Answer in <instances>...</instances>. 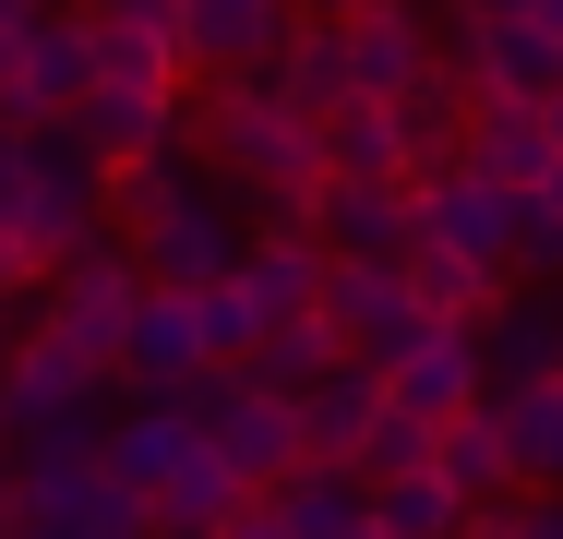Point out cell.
I'll list each match as a JSON object with an SVG mask.
<instances>
[{
	"instance_id": "f1b7e54d",
	"label": "cell",
	"mask_w": 563,
	"mask_h": 539,
	"mask_svg": "<svg viewBox=\"0 0 563 539\" xmlns=\"http://www.w3.org/2000/svg\"><path fill=\"white\" fill-rule=\"evenodd\" d=\"M492 420H504V443H516V468L563 492V372H552V384H504Z\"/></svg>"
},
{
	"instance_id": "484cf974",
	"label": "cell",
	"mask_w": 563,
	"mask_h": 539,
	"mask_svg": "<svg viewBox=\"0 0 563 539\" xmlns=\"http://www.w3.org/2000/svg\"><path fill=\"white\" fill-rule=\"evenodd\" d=\"M324 180H408V132H396V108L360 97L324 120Z\"/></svg>"
},
{
	"instance_id": "7bdbcfd3",
	"label": "cell",
	"mask_w": 563,
	"mask_h": 539,
	"mask_svg": "<svg viewBox=\"0 0 563 539\" xmlns=\"http://www.w3.org/2000/svg\"><path fill=\"white\" fill-rule=\"evenodd\" d=\"M552 144H563V97H552Z\"/></svg>"
},
{
	"instance_id": "d590c367",
	"label": "cell",
	"mask_w": 563,
	"mask_h": 539,
	"mask_svg": "<svg viewBox=\"0 0 563 539\" xmlns=\"http://www.w3.org/2000/svg\"><path fill=\"white\" fill-rule=\"evenodd\" d=\"M24 48H36V12H0V120L24 97Z\"/></svg>"
},
{
	"instance_id": "8992f818",
	"label": "cell",
	"mask_w": 563,
	"mask_h": 539,
	"mask_svg": "<svg viewBox=\"0 0 563 539\" xmlns=\"http://www.w3.org/2000/svg\"><path fill=\"white\" fill-rule=\"evenodd\" d=\"M217 372V348H205V300L192 288H144L132 323H120V384L132 396H180L192 408V384Z\"/></svg>"
},
{
	"instance_id": "ab89813d",
	"label": "cell",
	"mask_w": 563,
	"mask_h": 539,
	"mask_svg": "<svg viewBox=\"0 0 563 539\" xmlns=\"http://www.w3.org/2000/svg\"><path fill=\"white\" fill-rule=\"evenodd\" d=\"M467 12H540V24H563L552 0H467Z\"/></svg>"
},
{
	"instance_id": "6da1fadb",
	"label": "cell",
	"mask_w": 563,
	"mask_h": 539,
	"mask_svg": "<svg viewBox=\"0 0 563 539\" xmlns=\"http://www.w3.org/2000/svg\"><path fill=\"white\" fill-rule=\"evenodd\" d=\"M192 144H205V168H217L228 193H252V205L300 216L324 193V120L312 108H288L276 73H228L192 97Z\"/></svg>"
},
{
	"instance_id": "ffe728a7",
	"label": "cell",
	"mask_w": 563,
	"mask_h": 539,
	"mask_svg": "<svg viewBox=\"0 0 563 539\" xmlns=\"http://www.w3.org/2000/svg\"><path fill=\"white\" fill-rule=\"evenodd\" d=\"M384 108H396V132H408V180H420V168H455V156H467V108H479V85L455 73V48H444L408 97H384Z\"/></svg>"
},
{
	"instance_id": "603a6c76",
	"label": "cell",
	"mask_w": 563,
	"mask_h": 539,
	"mask_svg": "<svg viewBox=\"0 0 563 539\" xmlns=\"http://www.w3.org/2000/svg\"><path fill=\"white\" fill-rule=\"evenodd\" d=\"M276 516H288V539H384L372 528V480L336 468V455H312L300 480H276Z\"/></svg>"
},
{
	"instance_id": "f546056e",
	"label": "cell",
	"mask_w": 563,
	"mask_h": 539,
	"mask_svg": "<svg viewBox=\"0 0 563 539\" xmlns=\"http://www.w3.org/2000/svg\"><path fill=\"white\" fill-rule=\"evenodd\" d=\"M97 24V12H85ZM180 24H97V85H156V97H180Z\"/></svg>"
},
{
	"instance_id": "ba28073f",
	"label": "cell",
	"mask_w": 563,
	"mask_h": 539,
	"mask_svg": "<svg viewBox=\"0 0 563 539\" xmlns=\"http://www.w3.org/2000/svg\"><path fill=\"white\" fill-rule=\"evenodd\" d=\"M300 228H312L336 264H408V252H420V193H408V180H324V193L300 205Z\"/></svg>"
},
{
	"instance_id": "b9f144b4",
	"label": "cell",
	"mask_w": 563,
	"mask_h": 539,
	"mask_svg": "<svg viewBox=\"0 0 563 539\" xmlns=\"http://www.w3.org/2000/svg\"><path fill=\"white\" fill-rule=\"evenodd\" d=\"M540 193H552V205H563V156H552V180H540Z\"/></svg>"
},
{
	"instance_id": "f35d334b",
	"label": "cell",
	"mask_w": 563,
	"mask_h": 539,
	"mask_svg": "<svg viewBox=\"0 0 563 539\" xmlns=\"http://www.w3.org/2000/svg\"><path fill=\"white\" fill-rule=\"evenodd\" d=\"M372 0H300V24H360Z\"/></svg>"
},
{
	"instance_id": "836d02e7",
	"label": "cell",
	"mask_w": 563,
	"mask_h": 539,
	"mask_svg": "<svg viewBox=\"0 0 563 539\" xmlns=\"http://www.w3.org/2000/svg\"><path fill=\"white\" fill-rule=\"evenodd\" d=\"M192 300H205V348H217V360H252V348H264V312L240 300V276H217V288H192Z\"/></svg>"
},
{
	"instance_id": "3957f363",
	"label": "cell",
	"mask_w": 563,
	"mask_h": 539,
	"mask_svg": "<svg viewBox=\"0 0 563 539\" xmlns=\"http://www.w3.org/2000/svg\"><path fill=\"white\" fill-rule=\"evenodd\" d=\"M12 528H36V539H156V504L109 468V443L97 455L24 443L12 455Z\"/></svg>"
},
{
	"instance_id": "52a82bcc",
	"label": "cell",
	"mask_w": 563,
	"mask_h": 539,
	"mask_svg": "<svg viewBox=\"0 0 563 539\" xmlns=\"http://www.w3.org/2000/svg\"><path fill=\"white\" fill-rule=\"evenodd\" d=\"M408 193H420V240H432V252H467V264L516 276V193H504V180H479V168L455 156V168H420Z\"/></svg>"
},
{
	"instance_id": "5bb4252c",
	"label": "cell",
	"mask_w": 563,
	"mask_h": 539,
	"mask_svg": "<svg viewBox=\"0 0 563 539\" xmlns=\"http://www.w3.org/2000/svg\"><path fill=\"white\" fill-rule=\"evenodd\" d=\"M217 431L205 408H180V396H132V420H109V468L144 492V504H168L180 480H192V455H205Z\"/></svg>"
},
{
	"instance_id": "7c38bea8",
	"label": "cell",
	"mask_w": 563,
	"mask_h": 539,
	"mask_svg": "<svg viewBox=\"0 0 563 539\" xmlns=\"http://www.w3.org/2000/svg\"><path fill=\"white\" fill-rule=\"evenodd\" d=\"M324 323L347 336V360H408L420 336H432V312H420V288H408V264H336V288H324Z\"/></svg>"
},
{
	"instance_id": "8d00e7d4",
	"label": "cell",
	"mask_w": 563,
	"mask_h": 539,
	"mask_svg": "<svg viewBox=\"0 0 563 539\" xmlns=\"http://www.w3.org/2000/svg\"><path fill=\"white\" fill-rule=\"evenodd\" d=\"M217 539H288V516H276V492H252V504H240V516H228Z\"/></svg>"
},
{
	"instance_id": "d6a6232c",
	"label": "cell",
	"mask_w": 563,
	"mask_h": 539,
	"mask_svg": "<svg viewBox=\"0 0 563 539\" xmlns=\"http://www.w3.org/2000/svg\"><path fill=\"white\" fill-rule=\"evenodd\" d=\"M432 455H444V431L420 420V408H384V420H372V443H360V480H420Z\"/></svg>"
},
{
	"instance_id": "1f68e13d",
	"label": "cell",
	"mask_w": 563,
	"mask_h": 539,
	"mask_svg": "<svg viewBox=\"0 0 563 539\" xmlns=\"http://www.w3.org/2000/svg\"><path fill=\"white\" fill-rule=\"evenodd\" d=\"M336 360H347V336H336L324 312H312V323H276V336L252 348V372H264V384H288V396H300V384H324Z\"/></svg>"
},
{
	"instance_id": "2e32d148",
	"label": "cell",
	"mask_w": 563,
	"mask_h": 539,
	"mask_svg": "<svg viewBox=\"0 0 563 539\" xmlns=\"http://www.w3.org/2000/svg\"><path fill=\"white\" fill-rule=\"evenodd\" d=\"M85 97H97V24H85V12H36V48H24L12 132H36V120H73Z\"/></svg>"
},
{
	"instance_id": "ee69618b",
	"label": "cell",
	"mask_w": 563,
	"mask_h": 539,
	"mask_svg": "<svg viewBox=\"0 0 563 539\" xmlns=\"http://www.w3.org/2000/svg\"><path fill=\"white\" fill-rule=\"evenodd\" d=\"M0 12H36V0H0Z\"/></svg>"
},
{
	"instance_id": "bcb514c9",
	"label": "cell",
	"mask_w": 563,
	"mask_h": 539,
	"mask_svg": "<svg viewBox=\"0 0 563 539\" xmlns=\"http://www.w3.org/2000/svg\"><path fill=\"white\" fill-rule=\"evenodd\" d=\"M552 12H563V0H552Z\"/></svg>"
},
{
	"instance_id": "cb8c5ba5",
	"label": "cell",
	"mask_w": 563,
	"mask_h": 539,
	"mask_svg": "<svg viewBox=\"0 0 563 539\" xmlns=\"http://www.w3.org/2000/svg\"><path fill=\"white\" fill-rule=\"evenodd\" d=\"M432 61H444V48H432V36H420L396 0H372V12L347 24V73H360V97H408Z\"/></svg>"
},
{
	"instance_id": "83f0119b",
	"label": "cell",
	"mask_w": 563,
	"mask_h": 539,
	"mask_svg": "<svg viewBox=\"0 0 563 539\" xmlns=\"http://www.w3.org/2000/svg\"><path fill=\"white\" fill-rule=\"evenodd\" d=\"M276 85H288V108H312V120L360 108V73H347V24H300V36H288V61H276Z\"/></svg>"
},
{
	"instance_id": "277c9868",
	"label": "cell",
	"mask_w": 563,
	"mask_h": 539,
	"mask_svg": "<svg viewBox=\"0 0 563 539\" xmlns=\"http://www.w3.org/2000/svg\"><path fill=\"white\" fill-rule=\"evenodd\" d=\"M192 408H205V431H217V455L252 480V492H276V480H300L312 468V431H300V396L288 384H264L252 360H217L205 384H192Z\"/></svg>"
},
{
	"instance_id": "f6af8a7d",
	"label": "cell",
	"mask_w": 563,
	"mask_h": 539,
	"mask_svg": "<svg viewBox=\"0 0 563 539\" xmlns=\"http://www.w3.org/2000/svg\"><path fill=\"white\" fill-rule=\"evenodd\" d=\"M0 539H36V528H0Z\"/></svg>"
},
{
	"instance_id": "60d3db41",
	"label": "cell",
	"mask_w": 563,
	"mask_h": 539,
	"mask_svg": "<svg viewBox=\"0 0 563 539\" xmlns=\"http://www.w3.org/2000/svg\"><path fill=\"white\" fill-rule=\"evenodd\" d=\"M540 539H563V492H552V504H540Z\"/></svg>"
},
{
	"instance_id": "5b68a950",
	"label": "cell",
	"mask_w": 563,
	"mask_h": 539,
	"mask_svg": "<svg viewBox=\"0 0 563 539\" xmlns=\"http://www.w3.org/2000/svg\"><path fill=\"white\" fill-rule=\"evenodd\" d=\"M455 73L479 97L552 108L563 97V24H540V12H455Z\"/></svg>"
},
{
	"instance_id": "e0dca14e",
	"label": "cell",
	"mask_w": 563,
	"mask_h": 539,
	"mask_svg": "<svg viewBox=\"0 0 563 539\" xmlns=\"http://www.w3.org/2000/svg\"><path fill=\"white\" fill-rule=\"evenodd\" d=\"M479 360H492V396L504 384H552L563 372V288H504L479 312Z\"/></svg>"
},
{
	"instance_id": "7402d4cb",
	"label": "cell",
	"mask_w": 563,
	"mask_h": 539,
	"mask_svg": "<svg viewBox=\"0 0 563 539\" xmlns=\"http://www.w3.org/2000/svg\"><path fill=\"white\" fill-rule=\"evenodd\" d=\"M384 408H396V396H384L372 360H336L324 384H300V431H312V455H336V468H360V443H372Z\"/></svg>"
},
{
	"instance_id": "44dd1931",
	"label": "cell",
	"mask_w": 563,
	"mask_h": 539,
	"mask_svg": "<svg viewBox=\"0 0 563 539\" xmlns=\"http://www.w3.org/2000/svg\"><path fill=\"white\" fill-rule=\"evenodd\" d=\"M73 132H85V144H97V156H156V144H180V132H192V108L180 97H156V85H97V97L73 108Z\"/></svg>"
},
{
	"instance_id": "d6986e66",
	"label": "cell",
	"mask_w": 563,
	"mask_h": 539,
	"mask_svg": "<svg viewBox=\"0 0 563 539\" xmlns=\"http://www.w3.org/2000/svg\"><path fill=\"white\" fill-rule=\"evenodd\" d=\"M205 193H228L217 168H192L180 144H156V156H120L109 168V228L120 240H144V228H168L180 205H205Z\"/></svg>"
},
{
	"instance_id": "74e56055",
	"label": "cell",
	"mask_w": 563,
	"mask_h": 539,
	"mask_svg": "<svg viewBox=\"0 0 563 539\" xmlns=\"http://www.w3.org/2000/svg\"><path fill=\"white\" fill-rule=\"evenodd\" d=\"M467 539H540V516L528 504H492V516H467Z\"/></svg>"
},
{
	"instance_id": "4dcf8cb0",
	"label": "cell",
	"mask_w": 563,
	"mask_h": 539,
	"mask_svg": "<svg viewBox=\"0 0 563 539\" xmlns=\"http://www.w3.org/2000/svg\"><path fill=\"white\" fill-rule=\"evenodd\" d=\"M408 288H420V312H432V323H479L492 300H504V276H492V264H467V252H432V240L408 252Z\"/></svg>"
},
{
	"instance_id": "ac0fdd59",
	"label": "cell",
	"mask_w": 563,
	"mask_h": 539,
	"mask_svg": "<svg viewBox=\"0 0 563 539\" xmlns=\"http://www.w3.org/2000/svg\"><path fill=\"white\" fill-rule=\"evenodd\" d=\"M552 108H528V97H479L467 108V168L479 180H504V193H540L552 180Z\"/></svg>"
},
{
	"instance_id": "4fadbf2b",
	"label": "cell",
	"mask_w": 563,
	"mask_h": 539,
	"mask_svg": "<svg viewBox=\"0 0 563 539\" xmlns=\"http://www.w3.org/2000/svg\"><path fill=\"white\" fill-rule=\"evenodd\" d=\"M384 396L396 408H420V420L444 431L467 408H492V360H479V323H432L408 360H384Z\"/></svg>"
},
{
	"instance_id": "4316f807",
	"label": "cell",
	"mask_w": 563,
	"mask_h": 539,
	"mask_svg": "<svg viewBox=\"0 0 563 539\" xmlns=\"http://www.w3.org/2000/svg\"><path fill=\"white\" fill-rule=\"evenodd\" d=\"M467 492H455L444 468H420V480H372V528L384 539H467Z\"/></svg>"
},
{
	"instance_id": "7a4b0ae2",
	"label": "cell",
	"mask_w": 563,
	"mask_h": 539,
	"mask_svg": "<svg viewBox=\"0 0 563 539\" xmlns=\"http://www.w3.org/2000/svg\"><path fill=\"white\" fill-rule=\"evenodd\" d=\"M120 384L109 348H85V336H60V323H36L12 360H0V443L24 455V443H60V455H97L109 420H97V396Z\"/></svg>"
},
{
	"instance_id": "8fae6325",
	"label": "cell",
	"mask_w": 563,
	"mask_h": 539,
	"mask_svg": "<svg viewBox=\"0 0 563 539\" xmlns=\"http://www.w3.org/2000/svg\"><path fill=\"white\" fill-rule=\"evenodd\" d=\"M300 36V0H180V61L228 85V73H276Z\"/></svg>"
},
{
	"instance_id": "d4e9b609",
	"label": "cell",
	"mask_w": 563,
	"mask_h": 539,
	"mask_svg": "<svg viewBox=\"0 0 563 539\" xmlns=\"http://www.w3.org/2000/svg\"><path fill=\"white\" fill-rule=\"evenodd\" d=\"M432 468H444V480L467 492V504H479V516H492V504H516V480H528L492 408H467V420H444V455H432Z\"/></svg>"
},
{
	"instance_id": "30bf717a",
	"label": "cell",
	"mask_w": 563,
	"mask_h": 539,
	"mask_svg": "<svg viewBox=\"0 0 563 539\" xmlns=\"http://www.w3.org/2000/svg\"><path fill=\"white\" fill-rule=\"evenodd\" d=\"M228 276H240V300H252V312H264V336H276V323H312V312H324L336 252H324L300 216H276V228H252V240H240V264H228Z\"/></svg>"
},
{
	"instance_id": "e575fe53",
	"label": "cell",
	"mask_w": 563,
	"mask_h": 539,
	"mask_svg": "<svg viewBox=\"0 0 563 539\" xmlns=\"http://www.w3.org/2000/svg\"><path fill=\"white\" fill-rule=\"evenodd\" d=\"M24 193H36V168H24V132L0 120V240H24Z\"/></svg>"
},
{
	"instance_id": "9c48e42d",
	"label": "cell",
	"mask_w": 563,
	"mask_h": 539,
	"mask_svg": "<svg viewBox=\"0 0 563 539\" xmlns=\"http://www.w3.org/2000/svg\"><path fill=\"white\" fill-rule=\"evenodd\" d=\"M132 300H144V264H132V240H120V228H97L85 252H60V264H48V323H60V336H85V348H109V360H120Z\"/></svg>"
},
{
	"instance_id": "9a60e30c",
	"label": "cell",
	"mask_w": 563,
	"mask_h": 539,
	"mask_svg": "<svg viewBox=\"0 0 563 539\" xmlns=\"http://www.w3.org/2000/svg\"><path fill=\"white\" fill-rule=\"evenodd\" d=\"M240 216H228V193H205V205H180L168 228H144L132 240V264H144V288H217L228 264H240Z\"/></svg>"
}]
</instances>
